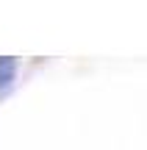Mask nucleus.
Instances as JSON below:
<instances>
[{
	"instance_id": "f257e3e1",
	"label": "nucleus",
	"mask_w": 147,
	"mask_h": 150,
	"mask_svg": "<svg viewBox=\"0 0 147 150\" xmlns=\"http://www.w3.org/2000/svg\"><path fill=\"white\" fill-rule=\"evenodd\" d=\"M17 78V59L14 56H0V95L11 89Z\"/></svg>"
}]
</instances>
